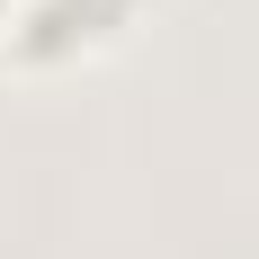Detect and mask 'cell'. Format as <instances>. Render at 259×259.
Returning <instances> with one entry per match:
<instances>
[{"label": "cell", "mask_w": 259, "mask_h": 259, "mask_svg": "<svg viewBox=\"0 0 259 259\" xmlns=\"http://www.w3.org/2000/svg\"><path fill=\"white\" fill-rule=\"evenodd\" d=\"M125 18H134V0H27L9 18V45H18V63H54V54H80L99 36H116Z\"/></svg>", "instance_id": "cell-1"}]
</instances>
